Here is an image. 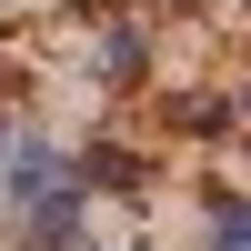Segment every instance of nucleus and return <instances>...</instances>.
I'll return each mask as SVG.
<instances>
[{
	"label": "nucleus",
	"mask_w": 251,
	"mask_h": 251,
	"mask_svg": "<svg viewBox=\"0 0 251 251\" xmlns=\"http://www.w3.org/2000/svg\"><path fill=\"white\" fill-rule=\"evenodd\" d=\"M80 80H91L100 100H151V91H161V20L141 10V0H111V10L91 20Z\"/></svg>",
	"instance_id": "nucleus-1"
},
{
	"label": "nucleus",
	"mask_w": 251,
	"mask_h": 251,
	"mask_svg": "<svg viewBox=\"0 0 251 251\" xmlns=\"http://www.w3.org/2000/svg\"><path fill=\"white\" fill-rule=\"evenodd\" d=\"M60 171H71V191L91 201H121V211H141V201L161 191V151L151 141H131V131H80V141H60Z\"/></svg>",
	"instance_id": "nucleus-2"
},
{
	"label": "nucleus",
	"mask_w": 251,
	"mask_h": 251,
	"mask_svg": "<svg viewBox=\"0 0 251 251\" xmlns=\"http://www.w3.org/2000/svg\"><path fill=\"white\" fill-rule=\"evenodd\" d=\"M151 151H211V161H231V141H241V91L231 80H161L151 91Z\"/></svg>",
	"instance_id": "nucleus-3"
},
{
	"label": "nucleus",
	"mask_w": 251,
	"mask_h": 251,
	"mask_svg": "<svg viewBox=\"0 0 251 251\" xmlns=\"http://www.w3.org/2000/svg\"><path fill=\"white\" fill-rule=\"evenodd\" d=\"M0 251H100V211L60 181V191H30L0 211Z\"/></svg>",
	"instance_id": "nucleus-4"
},
{
	"label": "nucleus",
	"mask_w": 251,
	"mask_h": 251,
	"mask_svg": "<svg viewBox=\"0 0 251 251\" xmlns=\"http://www.w3.org/2000/svg\"><path fill=\"white\" fill-rule=\"evenodd\" d=\"M201 251H251V191L221 161L201 171Z\"/></svg>",
	"instance_id": "nucleus-5"
},
{
	"label": "nucleus",
	"mask_w": 251,
	"mask_h": 251,
	"mask_svg": "<svg viewBox=\"0 0 251 251\" xmlns=\"http://www.w3.org/2000/svg\"><path fill=\"white\" fill-rule=\"evenodd\" d=\"M20 141H30V111H20V100H0V171H10V151Z\"/></svg>",
	"instance_id": "nucleus-6"
},
{
	"label": "nucleus",
	"mask_w": 251,
	"mask_h": 251,
	"mask_svg": "<svg viewBox=\"0 0 251 251\" xmlns=\"http://www.w3.org/2000/svg\"><path fill=\"white\" fill-rule=\"evenodd\" d=\"M0 100H20V60L10 50H0Z\"/></svg>",
	"instance_id": "nucleus-7"
}]
</instances>
